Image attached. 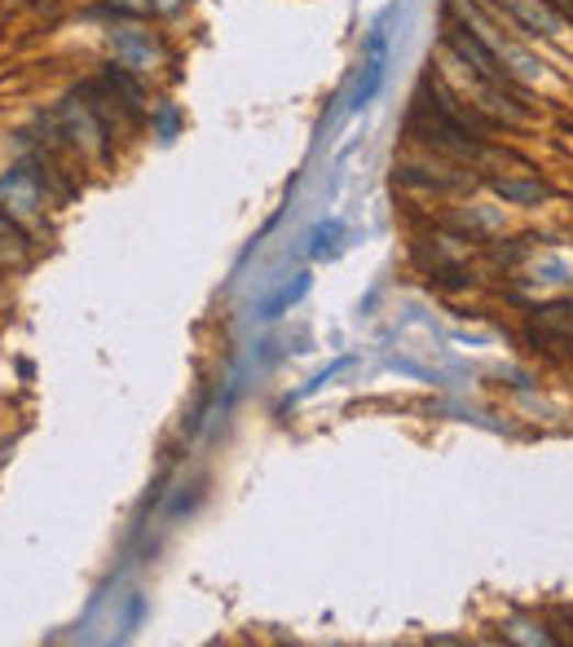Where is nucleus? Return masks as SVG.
<instances>
[{
    "mask_svg": "<svg viewBox=\"0 0 573 647\" xmlns=\"http://www.w3.org/2000/svg\"><path fill=\"white\" fill-rule=\"evenodd\" d=\"M111 54H115V63L128 67L133 76H150V71L164 67V58H168V49L159 45V36H150V32H142V27H120V32H111Z\"/></svg>",
    "mask_w": 573,
    "mask_h": 647,
    "instance_id": "f257e3e1",
    "label": "nucleus"
},
{
    "mask_svg": "<svg viewBox=\"0 0 573 647\" xmlns=\"http://www.w3.org/2000/svg\"><path fill=\"white\" fill-rule=\"evenodd\" d=\"M494 10L503 14V23H507L512 32H520V36H529V41H538V36H560V32L569 27L551 5H542V0H494Z\"/></svg>",
    "mask_w": 573,
    "mask_h": 647,
    "instance_id": "f03ea898",
    "label": "nucleus"
},
{
    "mask_svg": "<svg viewBox=\"0 0 573 647\" xmlns=\"http://www.w3.org/2000/svg\"><path fill=\"white\" fill-rule=\"evenodd\" d=\"M102 84L111 89V98L120 102V111H124L128 120H142V115H146V93H142V84L133 80V71H128V67L111 63V67H106V76H102Z\"/></svg>",
    "mask_w": 573,
    "mask_h": 647,
    "instance_id": "7ed1b4c3",
    "label": "nucleus"
},
{
    "mask_svg": "<svg viewBox=\"0 0 573 647\" xmlns=\"http://www.w3.org/2000/svg\"><path fill=\"white\" fill-rule=\"evenodd\" d=\"M490 190L503 203H516V207H538V203L551 198V185L538 181V177H490Z\"/></svg>",
    "mask_w": 573,
    "mask_h": 647,
    "instance_id": "20e7f679",
    "label": "nucleus"
},
{
    "mask_svg": "<svg viewBox=\"0 0 573 647\" xmlns=\"http://www.w3.org/2000/svg\"><path fill=\"white\" fill-rule=\"evenodd\" d=\"M380 84H384V32L371 36V58H367V71H362V80H358V89H353V106L362 111V106L380 93Z\"/></svg>",
    "mask_w": 573,
    "mask_h": 647,
    "instance_id": "39448f33",
    "label": "nucleus"
},
{
    "mask_svg": "<svg viewBox=\"0 0 573 647\" xmlns=\"http://www.w3.org/2000/svg\"><path fill=\"white\" fill-rule=\"evenodd\" d=\"M310 286H314V277L310 273H296V282H286V286H278V295H269L265 304H260V317H282L286 308H292V304H301L305 295H310Z\"/></svg>",
    "mask_w": 573,
    "mask_h": 647,
    "instance_id": "423d86ee",
    "label": "nucleus"
},
{
    "mask_svg": "<svg viewBox=\"0 0 573 647\" xmlns=\"http://www.w3.org/2000/svg\"><path fill=\"white\" fill-rule=\"evenodd\" d=\"M106 10L124 23H142V19L155 14V0H106Z\"/></svg>",
    "mask_w": 573,
    "mask_h": 647,
    "instance_id": "0eeeda50",
    "label": "nucleus"
},
{
    "mask_svg": "<svg viewBox=\"0 0 573 647\" xmlns=\"http://www.w3.org/2000/svg\"><path fill=\"white\" fill-rule=\"evenodd\" d=\"M345 238V225L340 220H327V225H318L314 229V238H310V251L314 256H327V251H336V242Z\"/></svg>",
    "mask_w": 573,
    "mask_h": 647,
    "instance_id": "6e6552de",
    "label": "nucleus"
},
{
    "mask_svg": "<svg viewBox=\"0 0 573 647\" xmlns=\"http://www.w3.org/2000/svg\"><path fill=\"white\" fill-rule=\"evenodd\" d=\"M542 5H551V10H555L564 23H573V0H542Z\"/></svg>",
    "mask_w": 573,
    "mask_h": 647,
    "instance_id": "1a4fd4ad",
    "label": "nucleus"
},
{
    "mask_svg": "<svg viewBox=\"0 0 573 647\" xmlns=\"http://www.w3.org/2000/svg\"><path fill=\"white\" fill-rule=\"evenodd\" d=\"M186 0H155V14H181Z\"/></svg>",
    "mask_w": 573,
    "mask_h": 647,
    "instance_id": "9d476101",
    "label": "nucleus"
},
{
    "mask_svg": "<svg viewBox=\"0 0 573 647\" xmlns=\"http://www.w3.org/2000/svg\"><path fill=\"white\" fill-rule=\"evenodd\" d=\"M159 128H164V137H172V128H177V111H164V115H159Z\"/></svg>",
    "mask_w": 573,
    "mask_h": 647,
    "instance_id": "9b49d317",
    "label": "nucleus"
},
{
    "mask_svg": "<svg viewBox=\"0 0 573 647\" xmlns=\"http://www.w3.org/2000/svg\"><path fill=\"white\" fill-rule=\"evenodd\" d=\"M555 616H560V621H564V625H569V634H573V612H569V608H560V612H555Z\"/></svg>",
    "mask_w": 573,
    "mask_h": 647,
    "instance_id": "f8f14e48",
    "label": "nucleus"
}]
</instances>
